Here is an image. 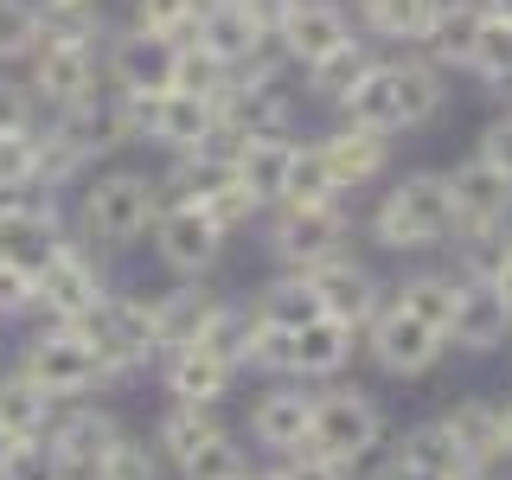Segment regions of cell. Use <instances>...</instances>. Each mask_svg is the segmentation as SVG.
<instances>
[{"label": "cell", "mask_w": 512, "mask_h": 480, "mask_svg": "<svg viewBox=\"0 0 512 480\" xmlns=\"http://www.w3.org/2000/svg\"><path fill=\"white\" fill-rule=\"evenodd\" d=\"M480 20H487V7H474V0H455V7H436V13H429V26H423L429 52H436V58H455V64H468Z\"/></svg>", "instance_id": "cell-29"}, {"label": "cell", "mask_w": 512, "mask_h": 480, "mask_svg": "<svg viewBox=\"0 0 512 480\" xmlns=\"http://www.w3.org/2000/svg\"><path fill=\"white\" fill-rule=\"evenodd\" d=\"M231 378H237V365H224L218 352H205V346L167 352V391H173V404H218V397L231 391Z\"/></svg>", "instance_id": "cell-21"}, {"label": "cell", "mask_w": 512, "mask_h": 480, "mask_svg": "<svg viewBox=\"0 0 512 480\" xmlns=\"http://www.w3.org/2000/svg\"><path fill=\"white\" fill-rule=\"evenodd\" d=\"M448 480H487V474H480V468H455V474H448Z\"/></svg>", "instance_id": "cell-54"}, {"label": "cell", "mask_w": 512, "mask_h": 480, "mask_svg": "<svg viewBox=\"0 0 512 480\" xmlns=\"http://www.w3.org/2000/svg\"><path fill=\"white\" fill-rule=\"evenodd\" d=\"M384 480H442V474H429V468H410V461H391V474Z\"/></svg>", "instance_id": "cell-51"}, {"label": "cell", "mask_w": 512, "mask_h": 480, "mask_svg": "<svg viewBox=\"0 0 512 480\" xmlns=\"http://www.w3.org/2000/svg\"><path fill=\"white\" fill-rule=\"evenodd\" d=\"M0 186H39V128L0 135Z\"/></svg>", "instance_id": "cell-45"}, {"label": "cell", "mask_w": 512, "mask_h": 480, "mask_svg": "<svg viewBox=\"0 0 512 480\" xmlns=\"http://www.w3.org/2000/svg\"><path fill=\"white\" fill-rule=\"evenodd\" d=\"M506 327H512V308H506V295H500L493 282L455 288V314H448V333H455V346L487 352V346L506 340Z\"/></svg>", "instance_id": "cell-19"}, {"label": "cell", "mask_w": 512, "mask_h": 480, "mask_svg": "<svg viewBox=\"0 0 512 480\" xmlns=\"http://www.w3.org/2000/svg\"><path fill=\"white\" fill-rule=\"evenodd\" d=\"M468 71H480V77H493V84H512V26L506 20H480V32H474V52H468Z\"/></svg>", "instance_id": "cell-39"}, {"label": "cell", "mask_w": 512, "mask_h": 480, "mask_svg": "<svg viewBox=\"0 0 512 480\" xmlns=\"http://www.w3.org/2000/svg\"><path fill=\"white\" fill-rule=\"evenodd\" d=\"M429 13H436V0H365V20L384 39H423Z\"/></svg>", "instance_id": "cell-40"}, {"label": "cell", "mask_w": 512, "mask_h": 480, "mask_svg": "<svg viewBox=\"0 0 512 480\" xmlns=\"http://www.w3.org/2000/svg\"><path fill=\"white\" fill-rule=\"evenodd\" d=\"M276 480H346V461H327V455H301V448H288V461H282V474Z\"/></svg>", "instance_id": "cell-48"}, {"label": "cell", "mask_w": 512, "mask_h": 480, "mask_svg": "<svg viewBox=\"0 0 512 480\" xmlns=\"http://www.w3.org/2000/svg\"><path fill=\"white\" fill-rule=\"evenodd\" d=\"M340 244H346V218L333 212V199L327 205H282L276 224H269V250L288 269L327 263V256H340Z\"/></svg>", "instance_id": "cell-12"}, {"label": "cell", "mask_w": 512, "mask_h": 480, "mask_svg": "<svg viewBox=\"0 0 512 480\" xmlns=\"http://www.w3.org/2000/svg\"><path fill=\"white\" fill-rule=\"evenodd\" d=\"M154 250H160V263H167L173 276H205V269L218 263V250H224V231L212 224L205 205L173 199V205H160V218H154Z\"/></svg>", "instance_id": "cell-9"}, {"label": "cell", "mask_w": 512, "mask_h": 480, "mask_svg": "<svg viewBox=\"0 0 512 480\" xmlns=\"http://www.w3.org/2000/svg\"><path fill=\"white\" fill-rule=\"evenodd\" d=\"M288 135H250V141H231V167L263 205H282V173H288Z\"/></svg>", "instance_id": "cell-22"}, {"label": "cell", "mask_w": 512, "mask_h": 480, "mask_svg": "<svg viewBox=\"0 0 512 480\" xmlns=\"http://www.w3.org/2000/svg\"><path fill=\"white\" fill-rule=\"evenodd\" d=\"M39 122H45V103L32 96L26 77H13L7 64H0V135H7V128H39Z\"/></svg>", "instance_id": "cell-47"}, {"label": "cell", "mask_w": 512, "mask_h": 480, "mask_svg": "<svg viewBox=\"0 0 512 480\" xmlns=\"http://www.w3.org/2000/svg\"><path fill=\"white\" fill-rule=\"evenodd\" d=\"M186 45H199V52H212L218 64H244L269 45V26L256 20V13L244 7V0H205L199 20H192Z\"/></svg>", "instance_id": "cell-14"}, {"label": "cell", "mask_w": 512, "mask_h": 480, "mask_svg": "<svg viewBox=\"0 0 512 480\" xmlns=\"http://www.w3.org/2000/svg\"><path fill=\"white\" fill-rule=\"evenodd\" d=\"M250 314L263 320V327H282V333H295V327H308V320H314V314H327V308H320L314 282H308V276L295 269V276L269 282V288H263V301H256Z\"/></svg>", "instance_id": "cell-27"}, {"label": "cell", "mask_w": 512, "mask_h": 480, "mask_svg": "<svg viewBox=\"0 0 512 480\" xmlns=\"http://www.w3.org/2000/svg\"><path fill=\"white\" fill-rule=\"evenodd\" d=\"M52 416H58V404L26 372H7V378H0V442L45 436V429H52Z\"/></svg>", "instance_id": "cell-23"}, {"label": "cell", "mask_w": 512, "mask_h": 480, "mask_svg": "<svg viewBox=\"0 0 512 480\" xmlns=\"http://www.w3.org/2000/svg\"><path fill=\"white\" fill-rule=\"evenodd\" d=\"M269 39H276L282 58H295L301 71H308V64H320L327 52H340L352 39V26H346V13L333 7V0H282Z\"/></svg>", "instance_id": "cell-11"}, {"label": "cell", "mask_w": 512, "mask_h": 480, "mask_svg": "<svg viewBox=\"0 0 512 480\" xmlns=\"http://www.w3.org/2000/svg\"><path fill=\"white\" fill-rule=\"evenodd\" d=\"M71 327L96 346V359H103L109 378L135 372V365H148L154 352H160V340H154V301L122 295V288H109V295L96 301L84 320H71Z\"/></svg>", "instance_id": "cell-3"}, {"label": "cell", "mask_w": 512, "mask_h": 480, "mask_svg": "<svg viewBox=\"0 0 512 480\" xmlns=\"http://www.w3.org/2000/svg\"><path fill=\"white\" fill-rule=\"evenodd\" d=\"M26 84L45 103V116H52V109L84 103V96H96V45L39 39V45H32V58H26Z\"/></svg>", "instance_id": "cell-8"}, {"label": "cell", "mask_w": 512, "mask_h": 480, "mask_svg": "<svg viewBox=\"0 0 512 480\" xmlns=\"http://www.w3.org/2000/svg\"><path fill=\"white\" fill-rule=\"evenodd\" d=\"M103 32V0H39V39L96 45Z\"/></svg>", "instance_id": "cell-32"}, {"label": "cell", "mask_w": 512, "mask_h": 480, "mask_svg": "<svg viewBox=\"0 0 512 480\" xmlns=\"http://www.w3.org/2000/svg\"><path fill=\"white\" fill-rule=\"evenodd\" d=\"M442 429H448V442H455V455L468 461V468H487V461L506 455V442H500V410L480 404V397H474V404H461Z\"/></svg>", "instance_id": "cell-25"}, {"label": "cell", "mask_w": 512, "mask_h": 480, "mask_svg": "<svg viewBox=\"0 0 512 480\" xmlns=\"http://www.w3.org/2000/svg\"><path fill=\"white\" fill-rule=\"evenodd\" d=\"M487 13H493V20H506V26H512V0H487Z\"/></svg>", "instance_id": "cell-53"}, {"label": "cell", "mask_w": 512, "mask_h": 480, "mask_svg": "<svg viewBox=\"0 0 512 480\" xmlns=\"http://www.w3.org/2000/svg\"><path fill=\"white\" fill-rule=\"evenodd\" d=\"M320 154H327V167H333L340 186H359V180H372V173L384 167V135H372V128L352 122L333 141H320Z\"/></svg>", "instance_id": "cell-28"}, {"label": "cell", "mask_w": 512, "mask_h": 480, "mask_svg": "<svg viewBox=\"0 0 512 480\" xmlns=\"http://www.w3.org/2000/svg\"><path fill=\"white\" fill-rule=\"evenodd\" d=\"M32 276H39V314L45 320H84L109 295V276L96 263V250H84V237H64Z\"/></svg>", "instance_id": "cell-6"}, {"label": "cell", "mask_w": 512, "mask_h": 480, "mask_svg": "<svg viewBox=\"0 0 512 480\" xmlns=\"http://www.w3.org/2000/svg\"><path fill=\"white\" fill-rule=\"evenodd\" d=\"M160 218V186L148 173H96L77 199V237L103 250H128Z\"/></svg>", "instance_id": "cell-1"}, {"label": "cell", "mask_w": 512, "mask_h": 480, "mask_svg": "<svg viewBox=\"0 0 512 480\" xmlns=\"http://www.w3.org/2000/svg\"><path fill=\"white\" fill-rule=\"evenodd\" d=\"M250 333H256V314H250V308H231V301H218V308H212V320H205V333H199V340H192V346L218 352L224 365H237V372H244Z\"/></svg>", "instance_id": "cell-33"}, {"label": "cell", "mask_w": 512, "mask_h": 480, "mask_svg": "<svg viewBox=\"0 0 512 480\" xmlns=\"http://www.w3.org/2000/svg\"><path fill=\"white\" fill-rule=\"evenodd\" d=\"M500 442H506V455H512V404L500 410Z\"/></svg>", "instance_id": "cell-52"}, {"label": "cell", "mask_w": 512, "mask_h": 480, "mask_svg": "<svg viewBox=\"0 0 512 480\" xmlns=\"http://www.w3.org/2000/svg\"><path fill=\"white\" fill-rule=\"evenodd\" d=\"M39 314V276L20 256H0V320H26Z\"/></svg>", "instance_id": "cell-46"}, {"label": "cell", "mask_w": 512, "mask_h": 480, "mask_svg": "<svg viewBox=\"0 0 512 480\" xmlns=\"http://www.w3.org/2000/svg\"><path fill=\"white\" fill-rule=\"evenodd\" d=\"M20 372L39 384L52 404L90 397L96 384L109 378V372H103V359H96V346L71 327V320H45V327H32V333H26V346H20Z\"/></svg>", "instance_id": "cell-2"}, {"label": "cell", "mask_w": 512, "mask_h": 480, "mask_svg": "<svg viewBox=\"0 0 512 480\" xmlns=\"http://www.w3.org/2000/svg\"><path fill=\"white\" fill-rule=\"evenodd\" d=\"M39 45V0H0V64H26Z\"/></svg>", "instance_id": "cell-36"}, {"label": "cell", "mask_w": 512, "mask_h": 480, "mask_svg": "<svg viewBox=\"0 0 512 480\" xmlns=\"http://www.w3.org/2000/svg\"><path fill=\"white\" fill-rule=\"evenodd\" d=\"M90 480H160V461H154V448L148 442H135V436H116L103 448V461H96V474Z\"/></svg>", "instance_id": "cell-41"}, {"label": "cell", "mask_w": 512, "mask_h": 480, "mask_svg": "<svg viewBox=\"0 0 512 480\" xmlns=\"http://www.w3.org/2000/svg\"><path fill=\"white\" fill-rule=\"evenodd\" d=\"M116 436H122L116 416L96 410V404H71V410H58V416H52V429H45V442H52V455H58L64 480H90V474H96V461H103V448L116 442Z\"/></svg>", "instance_id": "cell-13"}, {"label": "cell", "mask_w": 512, "mask_h": 480, "mask_svg": "<svg viewBox=\"0 0 512 480\" xmlns=\"http://www.w3.org/2000/svg\"><path fill=\"white\" fill-rule=\"evenodd\" d=\"M212 308H218V295H205V288H173V295H160L154 301V340H160V352L192 346L205 333V320H212Z\"/></svg>", "instance_id": "cell-24"}, {"label": "cell", "mask_w": 512, "mask_h": 480, "mask_svg": "<svg viewBox=\"0 0 512 480\" xmlns=\"http://www.w3.org/2000/svg\"><path fill=\"white\" fill-rule=\"evenodd\" d=\"M480 160H493L500 173H512V116H500L487 135H480Z\"/></svg>", "instance_id": "cell-49"}, {"label": "cell", "mask_w": 512, "mask_h": 480, "mask_svg": "<svg viewBox=\"0 0 512 480\" xmlns=\"http://www.w3.org/2000/svg\"><path fill=\"white\" fill-rule=\"evenodd\" d=\"M0 480H64V468L45 436H26V442H0Z\"/></svg>", "instance_id": "cell-38"}, {"label": "cell", "mask_w": 512, "mask_h": 480, "mask_svg": "<svg viewBox=\"0 0 512 480\" xmlns=\"http://www.w3.org/2000/svg\"><path fill=\"white\" fill-rule=\"evenodd\" d=\"M340 180H333L320 148H288V173H282V205H327Z\"/></svg>", "instance_id": "cell-30"}, {"label": "cell", "mask_w": 512, "mask_h": 480, "mask_svg": "<svg viewBox=\"0 0 512 480\" xmlns=\"http://www.w3.org/2000/svg\"><path fill=\"white\" fill-rule=\"evenodd\" d=\"M436 352H442V333L423 327L410 308H384L372 320V359L384 365V372L416 378V372H429V365H436Z\"/></svg>", "instance_id": "cell-15"}, {"label": "cell", "mask_w": 512, "mask_h": 480, "mask_svg": "<svg viewBox=\"0 0 512 480\" xmlns=\"http://www.w3.org/2000/svg\"><path fill=\"white\" fill-rule=\"evenodd\" d=\"M116 96H154V90H173V71H180V45L160 39V32H141L128 26L122 39H109V58H103Z\"/></svg>", "instance_id": "cell-10"}, {"label": "cell", "mask_w": 512, "mask_h": 480, "mask_svg": "<svg viewBox=\"0 0 512 480\" xmlns=\"http://www.w3.org/2000/svg\"><path fill=\"white\" fill-rule=\"evenodd\" d=\"M346 352H352V327L333 314H314L308 327L288 333V372L295 378H333L346 365Z\"/></svg>", "instance_id": "cell-20"}, {"label": "cell", "mask_w": 512, "mask_h": 480, "mask_svg": "<svg viewBox=\"0 0 512 480\" xmlns=\"http://www.w3.org/2000/svg\"><path fill=\"white\" fill-rule=\"evenodd\" d=\"M448 192H455V224H474V231H493L512 212V173H500L493 160L455 167L448 173Z\"/></svg>", "instance_id": "cell-16"}, {"label": "cell", "mask_w": 512, "mask_h": 480, "mask_svg": "<svg viewBox=\"0 0 512 480\" xmlns=\"http://www.w3.org/2000/svg\"><path fill=\"white\" fill-rule=\"evenodd\" d=\"M218 436V416L212 404H173L167 416H160V429H154V448H167V461H186L199 442H212Z\"/></svg>", "instance_id": "cell-31"}, {"label": "cell", "mask_w": 512, "mask_h": 480, "mask_svg": "<svg viewBox=\"0 0 512 480\" xmlns=\"http://www.w3.org/2000/svg\"><path fill=\"white\" fill-rule=\"evenodd\" d=\"M365 71H372V58L359 52V39H346L340 52H327L320 64H308V90H314V96H346Z\"/></svg>", "instance_id": "cell-37"}, {"label": "cell", "mask_w": 512, "mask_h": 480, "mask_svg": "<svg viewBox=\"0 0 512 480\" xmlns=\"http://www.w3.org/2000/svg\"><path fill=\"white\" fill-rule=\"evenodd\" d=\"M308 423H314V391H301V384H276L250 410V436L263 448H308Z\"/></svg>", "instance_id": "cell-18"}, {"label": "cell", "mask_w": 512, "mask_h": 480, "mask_svg": "<svg viewBox=\"0 0 512 480\" xmlns=\"http://www.w3.org/2000/svg\"><path fill=\"white\" fill-rule=\"evenodd\" d=\"M180 474H186V480H250V461H244V448H237V442L218 429L212 442H199V448L180 461Z\"/></svg>", "instance_id": "cell-35"}, {"label": "cell", "mask_w": 512, "mask_h": 480, "mask_svg": "<svg viewBox=\"0 0 512 480\" xmlns=\"http://www.w3.org/2000/svg\"><path fill=\"white\" fill-rule=\"evenodd\" d=\"M493 288H500V295H506V308H512V250L500 256V269H493Z\"/></svg>", "instance_id": "cell-50"}, {"label": "cell", "mask_w": 512, "mask_h": 480, "mask_svg": "<svg viewBox=\"0 0 512 480\" xmlns=\"http://www.w3.org/2000/svg\"><path fill=\"white\" fill-rule=\"evenodd\" d=\"M128 109V135H148L173 154H192L205 141H218V103L212 96H192V90H154V96H122Z\"/></svg>", "instance_id": "cell-5"}, {"label": "cell", "mask_w": 512, "mask_h": 480, "mask_svg": "<svg viewBox=\"0 0 512 480\" xmlns=\"http://www.w3.org/2000/svg\"><path fill=\"white\" fill-rule=\"evenodd\" d=\"M372 231H378L384 250H429V244H442V237L455 231V192H448V180H436V173H410V180L384 199Z\"/></svg>", "instance_id": "cell-4"}, {"label": "cell", "mask_w": 512, "mask_h": 480, "mask_svg": "<svg viewBox=\"0 0 512 480\" xmlns=\"http://www.w3.org/2000/svg\"><path fill=\"white\" fill-rule=\"evenodd\" d=\"M397 308H410L423 327H436L442 340H448V314H455V282H442V276H416L410 288H404V301Z\"/></svg>", "instance_id": "cell-42"}, {"label": "cell", "mask_w": 512, "mask_h": 480, "mask_svg": "<svg viewBox=\"0 0 512 480\" xmlns=\"http://www.w3.org/2000/svg\"><path fill=\"white\" fill-rule=\"evenodd\" d=\"M384 436L378 404L365 391H314V423H308V448L327 461H359L365 448Z\"/></svg>", "instance_id": "cell-7"}, {"label": "cell", "mask_w": 512, "mask_h": 480, "mask_svg": "<svg viewBox=\"0 0 512 480\" xmlns=\"http://www.w3.org/2000/svg\"><path fill=\"white\" fill-rule=\"evenodd\" d=\"M301 276L314 282L320 308H327L333 320H346V327H359V320H372V314H378V282L365 276L359 263H346V256H327V263L301 269Z\"/></svg>", "instance_id": "cell-17"}, {"label": "cell", "mask_w": 512, "mask_h": 480, "mask_svg": "<svg viewBox=\"0 0 512 480\" xmlns=\"http://www.w3.org/2000/svg\"><path fill=\"white\" fill-rule=\"evenodd\" d=\"M199 7H205V0H135V26L141 32H160V39H173V45H186Z\"/></svg>", "instance_id": "cell-43"}, {"label": "cell", "mask_w": 512, "mask_h": 480, "mask_svg": "<svg viewBox=\"0 0 512 480\" xmlns=\"http://www.w3.org/2000/svg\"><path fill=\"white\" fill-rule=\"evenodd\" d=\"M397 461H410V468H429V474H455V468H468V461L455 455V442H448V429L442 423H429V429H416V436L397 448Z\"/></svg>", "instance_id": "cell-44"}, {"label": "cell", "mask_w": 512, "mask_h": 480, "mask_svg": "<svg viewBox=\"0 0 512 480\" xmlns=\"http://www.w3.org/2000/svg\"><path fill=\"white\" fill-rule=\"evenodd\" d=\"M391 84H397L404 128H410V122H429V116L442 109V77H436V64H391Z\"/></svg>", "instance_id": "cell-34"}, {"label": "cell", "mask_w": 512, "mask_h": 480, "mask_svg": "<svg viewBox=\"0 0 512 480\" xmlns=\"http://www.w3.org/2000/svg\"><path fill=\"white\" fill-rule=\"evenodd\" d=\"M346 116L359 128H372V135H391V128H404V109H397V84H391V64H372V71L359 77L346 96Z\"/></svg>", "instance_id": "cell-26"}]
</instances>
